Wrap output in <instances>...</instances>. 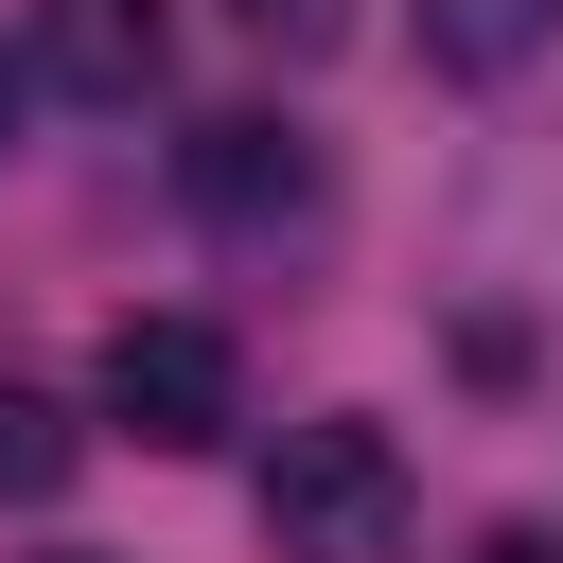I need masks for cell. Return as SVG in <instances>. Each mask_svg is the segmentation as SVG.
Returning <instances> with one entry per match:
<instances>
[{
	"instance_id": "6da1fadb",
	"label": "cell",
	"mask_w": 563,
	"mask_h": 563,
	"mask_svg": "<svg viewBox=\"0 0 563 563\" xmlns=\"http://www.w3.org/2000/svg\"><path fill=\"white\" fill-rule=\"evenodd\" d=\"M264 545H282V563H387V545H405V457H387V422H282V457H264Z\"/></svg>"
},
{
	"instance_id": "7a4b0ae2",
	"label": "cell",
	"mask_w": 563,
	"mask_h": 563,
	"mask_svg": "<svg viewBox=\"0 0 563 563\" xmlns=\"http://www.w3.org/2000/svg\"><path fill=\"white\" fill-rule=\"evenodd\" d=\"M106 422H123L141 457H211V440L246 422L229 334H211V317H123V334H106Z\"/></svg>"
},
{
	"instance_id": "3957f363",
	"label": "cell",
	"mask_w": 563,
	"mask_h": 563,
	"mask_svg": "<svg viewBox=\"0 0 563 563\" xmlns=\"http://www.w3.org/2000/svg\"><path fill=\"white\" fill-rule=\"evenodd\" d=\"M176 194H194L211 229H317V141L264 123V106H229V123L176 141Z\"/></svg>"
},
{
	"instance_id": "277c9868",
	"label": "cell",
	"mask_w": 563,
	"mask_h": 563,
	"mask_svg": "<svg viewBox=\"0 0 563 563\" xmlns=\"http://www.w3.org/2000/svg\"><path fill=\"white\" fill-rule=\"evenodd\" d=\"M35 70L88 88V106H141L158 88V0H35Z\"/></svg>"
},
{
	"instance_id": "5b68a950",
	"label": "cell",
	"mask_w": 563,
	"mask_h": 563,
	"mask_svg": "<svg viewBox=\"0 0 563 563\" xmlns=\"http://www.w3.org/2000/svg\"><path fill=\"white\" fill-rule=\"evenodd\" d=\"M563 35V0H422V53L457 70V88H493V70H528Z\"/></svg>"
},
{
	"instance_id": "8992f818",
	"label": "cell",
	"mask_w": 563,
	"mask_h": 563,
	"mask_svg": "<svg viewBox=\"0 0 563 563\" xmlns=\"http://www.w3.org/2000/svg\"><path fill=\"white\" fill-rule=\"evenodd\" d=\"M70 457H88V422H70L53 387H0V510H35V493H70Z\"/></svg>"
},
{
	"instance_id": "52a82bcc",
	"label": "cell",
	"mask_w": 563,
	"mask_h": 563,
	"mask_svg": "<svg viewBox=\"0 0 563 563\" xmlns=\"http://www.w3.org/2000/svg\"><path fill=\"white\" fill-rule=\"evenodd\" d=\"M229 35H246V53H282V70H317V53L352 35V0H229Z\"/></svg>"
},
{
	"instance_id": "ba28073f",
	"label": "cell",
	"mask_w": 563,
	"mask_h": 563,
	"mask_svg": "<svg viewBox=\"0 0 563 563\" xmlns=\"http://www.w3.org/2000/svg\"><path fill=\"white\" fill-rule=\"evenodd\" d=\"M18 106H35V70H18V53H0V158H18Z\"/></svg>"
},
{
	"instance_id": "9c48e42d",
	"label": "cell",
	"mask_w": 563,
	"mask_h": 563,
	"mask_svg": "<svg viewBox=\"0 0 563 563\" xmlns=\"http://www.w3.org/2000/svg\"><path fill=\"white\" fill-rule=\"evenodd\" d=\"M475 563H545V545H475Z\"/></svg>"
},
{
	"instance_id": "30bf717a",
	"label": "cell",
	"mask_w": 563,
	"mask_h": 563,
	"mask_svg": "<svg viewBox=\"0 0 563 563\" xmlns=\"http://www.w3.org/2000/svg\"><path fill=\"white\" fill-rule=\"evenodd\" d=\"M53 563H106V545H53Z\"/></svg>"
}]
</instances>
